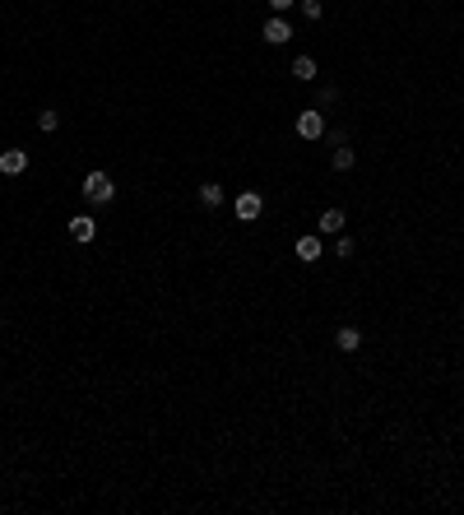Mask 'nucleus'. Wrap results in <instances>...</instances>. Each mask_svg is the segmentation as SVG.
Returning a JSON list of instances; mask_svg holds the SVG:
<instances>
[{
	"label": "nucleus",
	"mask_w": 464,
	"mask_h": 515,
	"mask_svg": "<svg viewBox=\"0 0 464 515\" xmlns=\"http://www.w3.org/2000/svg\"><path fill=\"white\" fill-rule=\"evenodd\" d=\"M84 200L89 204H111L116 200V181H111L107 172H89V177H84Z\"/></svg>",
	"instance_id": "obj_1"
},
{
	"label": "nucleus",
	"mask_w": 464,
	"mask_h": 515,
	"mask_svg": "<svg viewBox=\"0 0 464 515\" xmlns=\"http://www.w3.org/2000/svg\"><path fill=\"white\" fill-rule=\"evenodd\" d=\"M260 209H265V200H260V191H242L237 200H232V213L242 218V223H255L260 218Z\"/></svg>",
	"instance_id": "obj_2"
},
{
	"label": "nucleus",
	"mask_w": 464,
	"mask_h": 515,
	"mask_svg": "<svg viewBox=\"0 0 464 515\" xmlns=\"http://www.w3.org/2000/svg\"><path fill=\"white\" fill-rule=\"evenodd\" d=\"M293 130H298L302 139H321V135H325V116L316 112V107H307V112H298V121H293Z\"/></svg>",
	"instance_id": "obj_3"
},
{
	"label": "nucleus",
	"mask_w": 464,
	"mask_h": 515,
	"mask_svg": "<svg viewBox=\"0 0 464 515\" xmlns=\"http://www.w3.org/2000/svg\"><path fill=\"white\" fill-rule=\"evenodd\" d=\"M260 37H265L269 46H283L288 37H293V28H288V19H283V14H269V19H265V33H260Z\"/></svg>",
	"instance_id": "obj_4"
},
{
	"label": "nucleus",
	"mask_w": 464,
	"mask_h": 515,
	"mask_svg": "<svg viewBox=\"0 0 464 515\" xmlns=\"http://www.w3.org/2000/svg\"><path fill=\"white\" fill-rule=\"evenodd\" d=\"M293 251H298V260H307V265H316L325 247H321V237H316V232H302L298 242H293Z\"/></svg>",
	"instance_id": "obj_5"
},
{
	"label": "nucleus",
	"mask_w": 464,
	"mask_h": 515,
	"mask_svg": "<svg viewBox=\"0 0 464 515\" xmlns=\"http://www.w3.org/2000/svg\"><path fill=\"white\" fill-rule=\"evenodd\" d=\"M70 237H75V242H93V237H98V218H93V213H75V218H70Z\"/></svg>",
	"instance_id": "obj_6"
},
{
	"label": "nucleus",
	"mask_w": 464,
	"mask_h": 515,
	"mask_svg": "<svg viewBox=\"0 0 464 515\" xmlns=\"http://www.w3.org/2000/svg\"><path fill=\"white\" fill-rule=\"evenodd\" d=\"M334 348H339V353H358V348H362V330H358V325H339V330H334Z\"/></svg>",
	"instance_id": "obj_7"
},
{
	"label": "nucleus",
	"mask_w": 464,
	"mask_h": 515,
	"mask_svg": "<svg viewBox=\"0 0 464 515\" xmlns=\"http://www.w3.org/2000/svg\"><path fill=\"white\" fill-rule=\"evenodd\" d=\"M0 172H5V177H23V172H28V154H23V149H5V154H0Z\"/></svg>",
	"instance_id": "obj_8"
},
{
	"label": "nucleus",
	"mask_w": 464,
	"mask_h": 515,
	"mask_svg": "<svg viewBox=\"0 0 464 515\" xmlns=\"http://www.w3.org/2000/svg\"><path fill=\"white\" fill-rule=\"evenodd\" d=\"M316 228H321V232H330V237H339L343 232V209H334V204H330V209L316 218Z\"/></svg>",
	"instance_id": "obj_9"
},
{
	"label": "nucleus",
	"mask_w": 464,
	"mask_h": 515,
	"mask_svg": "<svg viewBox=\"0 0 464 515\" xmlns=\"http://www.w3.org/2000/svg\"><path fill=\"white\" fill-rule=\"evenodd\" d=\"M353 163H358V154H353V149H348V144L339 139V144H334V154H330V168H334V172H348Z\"/></svg>",
	"instance_id": "obj_10"
},
{
	"label": "nucleus",
	"mask_w": 464,
	"mask_h": 515,
	"mask_svg": "<svg viewBox=\"0 0 464 515\" xmlns=\"http://www.w3.org/2000/svg\"><path fill=\"white\" fill-rule=\"evenodd\" d=\"M200 204H204V209H219L223 204V186L219 181H204V186H200Z\"/></svg>",
	"instance_id": "obj_11"
},
{
	"label": "nucleus",
	"mask_w": 464,
	"mask_h": 515,
	"mask_svg": "<svg viewBox=\"0 0 464 515\" xmlns=\"http://www.w3.org/2000/svg\"><path fill=\"white\" fill-rule=\"evenodd\" d=\"M293 75H298L302 84H311V79L321 75V70H316V61H311V56H298V61H293Z\"/></svg>",
	"instance_id": "obj_12"
},
{
	"label": "nucleus",
	"mask_w": 464,
	"mask_h": 515,
	"mask_svg": "<svg viewBox=\"0 0 464 515\" xmlns=\"http://www.w3.org/2000/svg\"><path fill=\"white\" fill-rule=\"evenodd\" d=\"M56 125H61V112H51V107H47V112H37V130H42V135H51Z\"/></svg>",
	"instance_id": "obj_13"
},
{
	"label": "nucleus",
	"mask_w": 464,
	"mask_h": 515,
	"mask_svg": "<svg viewBox=\"0 0 464 515\" xmlns=\"http://www.w3.org/2000/svg\"><path fill=\"white\" fill-rule=\"evenodd\" d=\"M353 251H358V242H353L348 232H339V242H334V256H339V260H348Z\"/></svg>",
	"instance_id": "obj_14"
},
{
	"label": "nucleus",
	"mask_w": 464,
	"mask_h": 515,
	"mask_svg": "<svg viewBox=\"0 0 464 515\" xmlns=\"http://www.w3.org/2000/svg\"><path fill=\"white\" fill-rule=\"evenodd\" d=\"M298 5H302V14H307V19H321V14H325L321 0H298Z\"/></svg>",
	"instance_id": "obj_15"
},
{
	"label": "nucleus",
	"mask_w": 464,
	"mask_h": 515,
	"mask_svg": "<svg viewBox=\"0 0 464 515\" xmlns=\"http://www.w3.org/2000/svg\"><path fill=\"white\" fill-rule=\"evenodd\" d=\"M293 5H298V0H269V10H274V14H283V10H293Z\"/></svg>",
	"instance_id": "obj_16"
}]
</instances>
